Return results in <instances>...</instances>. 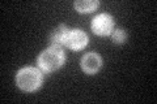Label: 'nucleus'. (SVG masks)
Segmentation results:
<instances>
[{
    "mask_svg": "<svg viewBox=\"0 0 157 104\" xmlns=\"http://www.w3.org/2000/svg\"><path fill=\"white\" fill-rule=\"evenodd\" d=\"M66 56L63 52L62 47H50L46 48L39 53V56L37 59L38 68L45 73H52L60 69L64 64Z\"/></svg>",
    "mask_w": 157,
    "mask_h": 104,
    "instance_id": "f257e3e1",
    "label": "nucleus"
},
{
    "mask_svg": "<svg viewBox=\"0 0 157 104\" xmlns=\"http://www.w3.org/2000/svg\"><path fill=\"white\" fill-rule=\"evenodd\" d=\"M68 33V27L66 25H60L56 29H54V31L50 35V43L52 47H62L64 44L66 35Z\"/></svg>",
    "mask_w": 157,
    "mask_h": 104,
    "instance_id": "423d86ee",
    "label": "nucleus"
},
{
    "mask_svg": "<svg viewBox=\"0 0 157 104\" xmlns=\"http://www.w3.org/2000/svg\"><path fill=\"white\" fill-rule=\"evenodd\" d=\"M102 66V57L96 52L85 53L81 59V68L88 74H94Z\"/></svg>",
    "mask_w": 157,
    "mask_h": 104,
    "instance_id": "39448f33",
    "label": "nucleus"
},
{
    "mask_svg": "<svg viewBox=\"0 0 157 104\" xmlns=\"http://www.w3.org/2000/svg\"><path fill=\"white\" fill-rule=\"evenodd\" d=\"M90 29L96 35H100V37L110 35L113 33V29H114V20H113L110 14L101 13L92 20Z\"/></svg>",
    "mask_w": 157,
    "mask_h": 104,
    "instance_id": "7ed1b4c3",
    "label": "nucleus"
},
{
    "mask_svg": "<svg viewBox=\"0 0 157 104\" xmlns=\"http://www.w3.org/2000/svg\"><path fill=\"white\" fill-rule=\"evenodd\" d=\"M126 38H127V34L123 29H117V30H113V33H111V41L115 44L124 43Z\"/></svg>",
    "mask_w": 157,
    "mask_h": 104,
    "instance_id": "6e6552de",
    "label": "nucleus"
},
{
    "mask_svg": "<svg viewBox=\"0 0 157 104\" xmlns=\"http://www.w3.org/2000/svg\"><path fill=\"white\" fill-rule=\"evenodd\" d=\"M88 42H89V38H88L85 31L80 30V29H73V30H68L64 46L73 49V51H78V49L85 48Z\"/></svg>",
    "mask_w": 157,
    "mask_h": 104,
    "instance_id": "20e7f679",
    "label": "nucleus"
},
{
    "mask_svg": "<svg viewBox=\"0 0 157 104\" xmlns=\"http://www.w3.org/2000/svg\"><path fill=\"white\" fill-rule=\"evenodd\" d=\"M98 5H100V2H96V0H82V2L75 3L76 11L80 13H90L96 11Z\"/></svg>",
    "mask_w": 157,
    "mask_h": 104,
    "instance_id": "0eeeda50",
    "label": "nucleus"
},
{
    "mask_svg": "<svg viewBox=\"0 0 157 104\" xmlns=\"http://www.w3.org/2000/svg\"><path fill=\"white\" fill-rule=\"evenodd\" d=\"M42 82L43 77L41 69H37L34 66L22 68L16 74V85L26 92L37 91L42 86Z\"/></svg>",
    "mask_w": 157,
    "mask_h": 104,
    "instance_id": "f03ea898",
    "label": "nucleus"
}]
</instances>
